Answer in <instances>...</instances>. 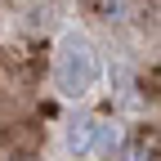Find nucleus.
<instances>
[{"instance_id": "1", "label": "nucleus", "mask_w": 161, "mask_h": 161, "mask_svg": "<svg viewBox=\"0 0 161 161\" xmlns=\"http://www.w3.org/2000/svg\"><path fill=\"white\" fill-rule=\"evenodd\" d=\"M54 80H58V90L72 94V98H80V94L94 90V80H98V58H94V49H90L80 36H63V40H58Z\"/></svg>"}, {"instance_id": "2", "label": "nucleus", "mask_w": 161, "mask_h": 161, "mask_svg": "<svg viewBox=\"0 0 161 161\" xmlns=\"http://www.w3.org/2000/svg\"><path fill=\"white\" fill-rule=\"evenodd\" d=\"M94 139H98V121H90V116L72 121V125H67V152H76V157L94 152Z\"/></svg>"}]
</instances>
